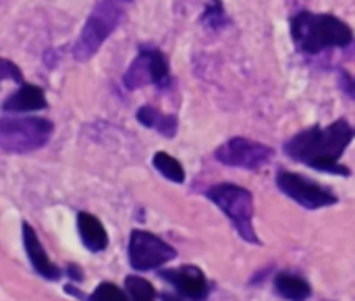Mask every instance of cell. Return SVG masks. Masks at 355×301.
Returning a JSON list of instances; mask_svg holds the SVG:
<instances>
[{
	"label": "cell",
	"instance_id": "obj_1",
	"mask_svg": "<svg viewBox=\"0 0 355 301\" xmlns=\"http://www.w3.org/2000/svg\"><path fill=\"white\" fill-rule=\"evenodd\" d=\"M355 139V127L347 119H339L327 127L312 125L285 141V152L295 162L310 169L349 177L352 171L341 164V156Z\"/></svg>",
	"mask_w": 355,
	"mask_h": 301
},
{
	"label": "cell",
	"instance_id": "obj_2",
	"mask_svg": "<svg viewBox=\"0 0 355 301\" xmlns=\"http://www.w3.org/2000/svg\"><path fill=\"white\" fill-rule=\"evenodd\" d=\"M291 37L304 54H320L329 48H347L355 40L352 25L333 12L302 10L291 17Z\"/></svg>",
	"mask_w": 355,
	"mask_h": 301
},
{
	"label": "cell",
	"instance_id": "obj_3",
	"mask_svg": "<svg viewBox=\"0 0 355 301\" xmlns=\"http://www.w3.org/2000/svg\"><path fill=\"white\" fill-rule=\"evenodd\" d=\"M125 8L127 4L121 0H100L92 8L73 46V56L77 60H89L102 48V44L110 37V33L121 25L125 17Z\"/></svg>",
	"mask_w": 355,
	"mask_h": 301
},
{
	"label": "cell",
	"instance_id": "obj_4",
	"mask_svg": "<svg viewBox=\"0 0 355 301\" xmlns=\"http://www.w3.org/2000/svg\"><path fill=\"white\" fill-rule=\"evenodd\" d=\"M52 131V123L42 117H0V148L10 154L35 152L50 141Z\"/></svg>",
	"mask_w": 355,
	"mask_h": 301
},
{
	"label": "cell",
	"instance_id": "obj_5",
	"mask_svg": "<svg viewBox=\"0 0 355 301\" xmlns=\"http://www.w3.org/2000/svg\"><path fill=\"white\" fill-rule=\"evenodd\" d=\"M208 200L218 206L248 243H260L254 231V196L233 183H218L208 189Z\"/></svg>",
	"mask_w": 355,
	"mask_h": 301
},
{
	"label": "cell",
	"instance_id": "obj_6",
	"mask_svg": "<svg viewBox=\"0 0 355 301\" xmlns=\"http://www.w3.org/2000/svg\"><path fill=\"white\" fill-rule=\"evenodd\" d=\"M123 83L127 89H139L148 83L160 89L171 87L173 77L166 56L154 46H139L137 56L133 58V62L123 75Z\"/></svg>",
	"mask_w": 355,
	"mask_h": 301
},
{
	"label": "cell",
	"instance_id": "obj_7",
	"mask_svg": "<svg viewBox=\"0 0 355 301\" xmlns=\"http://www.w3.org/2000/svg\"><path fill=\"white\" fill-rule=\"evenodd\" d=\"M277 187L287 198H291L295 204H300L308 210L329 208V206H335L339 202L333 191L324 189L322 185L306 179L297 173H291V171H279L277 173Z\"/></svg>",
	"mask_w": 355,
	"mask_h": 301
},
{
	"label": "cell",
	"instance_id": "obj_8",
	"mask_svg": "<svg viewBox=\"0 0 355 301\" xmlns=\"http://www.w3.org/2000/svg\"><path fill=\"white\" fill-rule=\"evenodd\" d=\"M214 156L218 162L227 166L258 171L275 158V150L268 148L266 144H260L248 137H231L214 152Z\"/></svg>",
	"mask_w": 355,
	"mask_h": 301
},
{
	"label": "cell",
	"instance_id": "obj_9",
	"mask_svg": "<svg viewBox=\"0 0 355 301\" xmlns=\"http://www.w3.org/2000/svg\"><path fill=\"white\" fill-rule=\"evenodd\" d=\"M177 252L160 237L148 231H133L129 239V262L135 270H154L171 260Z\"/></svg>",
	"mask_w": 355,
	"mask_h": 301
},
{
	"label": "cell",
	"instance_id": "obj_10",
	"mask_svg": "<svg viewBox=\"0 0 355 301\" xmlns=\"http://www.w3.org/2000/svg\"><path fill=\"white\" fill-rule=\"evenodd\" d=\"M160 277L171 283L183 298L191 301H202L208 293V281L206 275L198 266H181V268H171L162 270Z\"/></svg>",
	"mask_w": 355,
	"mask_h": 301
},
{
	"label": "cell",
	"instance_id": "obj_11",
	"mask_svg": "<svg viewBox=\"0 0 355 301\" xmlns=\"http://www.w3.org/2000/svg\"><path fill=\"white\" fill-rule=\"evenodd\" d=\"M48 106L46 102V94L40 85L33 83H21V87L10 94L4 102H2V110L4 112H12V114H21V112H35V110H44Z\"/></svg>",
	"mask_w": 355,
	"mask_h": 301
},
{
	"label": "cell",
	"instance_id": "obj_12",
	"mask_svg": "<svg viewBox=\"0 0 355 301\" xmlns=\"http://www.w3.org/2000/svg\"><path fill=\"white\" fill-rule=\"evenodd\" d=\"M23 246H25V252H27V258H29L33 270L40 277H44L46 281H58L60 279V270L52 264V260L44 252L35 231L27 223H23Z\"/></svg>",
	"mask_w": 355,
	"mask_h": 301
},
{
	"label": "cell",
	"instance_id": "obj_13",
	"mask_svg": "<svg viewBox=\"0 0 355 301\" xmlns=\"http://www.w3.org/2000/svg\"><path fill=\"white\" fill-rule=\"evenodd\" d=\"M77 229H79V237L83 241V246L89 252H102L108 246V233L104 229V225L89 212H79L77 214Z\"/></svg>",
	"mask_w": 355,
	"mask_h": 301
},
{
	"label": "cell",
	"instance_id": "obj_14",
	"mask_svg": "<svg viewBox=\"0 0 355 301\" xmlns=\"http://www.w3.org/2000/svg\"><path fill=\"white\" fill-rule=\"evenodd\" d=\"M137 121L144 125V127H148V129H156L160 135H164V137H175L177 135V129H179V121H177V117L175 114H164V112H160L158 108H154V106H141L139 110H137Z\"/></svg>",
	"mask_w": 355,
	"mask_h": 301
},
{
	"label": "cell",
	"instance_id": "obj_15",
	"mask_svg": "<svg viewBox=\"0 0 355 301\" xmlns=\"http://www.w3.org/2000/svg\"><path fill=\"white\" fill-rule=\"evenodd\" d=\"M275 289L283 300L289 301H306L312 295V287L306 279L291 275V273H281L275 279Z\"/></svg>",
	"mask_w": 355,
	"mask_h": 301
},
{
	"label": "cell",
	"instance_id": "obj_16",
	"mask_svg": "<svg viewBox=\"0 0 355 301\" xmlns=\"http://www.w3.org/2000/svg\"><path fill=\"white\" fill-rule=\"evenodd\" d=\"M200 23L206 29H210V31H220V29L229 27L231 25V17H229L227 8L223 4V0H208L204 12L200 17Z\"/></svg>",
	"mask_w": 355,
	"mask_h": 301
},
{
	"label": "cell",
	"instance_id": "obj_17",
	"mask_svg": "<svg viewBox=\"0 0 355 301\" xmlns=\"http://www.w3.org/2000/svg\"><path fill=\"white\" fill-rule=\"evenodd\" d=\"M152 164H154V169H156L162 177H166L168 181H173V183H183V181H185V171H183L181 162H179L177 158H173L171 154H166V152H156L154 158H152Z\"/></svg>",
	"mask_w": 355,
	"mask_h": 301
},
{
	"label": "cell",
	"instance_id": "obj_18",
	"mask_svg": "<svg viewBox=\"0 0 355 301\" xmlns=\"http://www.w3.org/2000/svg\"><path fill=\"white\" fill-rule=\"evenodd\" d=\"M125 289H127V298H131L133 301L156 300V289L141 277H127Z\"/></svg>",
	"mask_w": 355,
	"mask_h": 301
},
{
	"label": "cell",
	"instance_id": "obj_19",
	"mask_svg": "<svg viewBox=\"0 0 355 301\" xmlns=\"http://www.w3.org/2000/svg\"><path fill=\"white\" fill-rule=\"evenodd\" d=\"M89 301H127V293H123L116 285L112 283H102L92 295Z\"/></svg>",
	"mask_w": 355,
	"mask_h": 301
},
{
	"label": "cell",
	"instance_id": "obj_20",
	"mask_svg": "<svg viewBox=\"0 0 355 301\" xmlns=\"http://www.w3.org/2000/svg\"><path fill=\"white\" fill-rule=\"evenodd\" d=\"M4 79L15 81V83H23V73H21V69L15 62H10L6 58H0V83Z\"/></svg>",
	"mask_w": 355,
	"mask_h": 301
},
{
	"label": "cell",
	"instance_id": "obj_21",
	"mask_svg": "<svg viewBox=\"0 0 355 301\" xmlns=\"http://www.w3.org/2000/svg\"><path fill=\"white\" fill-rule=\"evenodd\" d=\"M339 87H341V92H343L347 98L355 100V75L354 73H349L347 69H341V71H339Z\"/></svg>",
	"mask_w": 355,
	"mask_h": 301
},
{
	"label": "cell",
	"instance_id": "obj_22",
	"mask_svg": "<svg viewBox=\"0 0 355 301\" xmlns=\"http://www.w3.org/2000/svg\"><path fill=\"white\" fill-rule=\"evenodd\" d=\"M67 273L71 275V279H73L75 283H79V281H81V277H83V275H81V270H77V266H69V268H67Z\"/></svg>",
	"mask_w": 355,
	"mask_h": 301
},
{
	"label": "cell",
	"instance_id": "obj_23",
	"mask_svg": "<svg viewBox=\"0 0 355 301\" xmlns=\"http://www.w3.org/2000/svg\"><path fill=\"white\" fill-rule=\"evenodd\" d=\"M121 2H125V4H131L133 0H121Z\"/></svg>",
	"mask_w": 355,
	"mask_h": 301
}]
</instances>
